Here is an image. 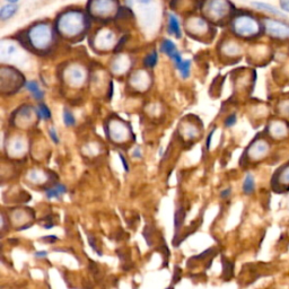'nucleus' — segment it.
Segmentation results:
<instances>
[{
  "mask_svg": "<svg viewBox=\"0 0 289 289\" xmlns=\"http://www.w3.org/2000/svg\"><path fill=\"white\" fill-rule=\"evenodd\" d=\"M265 31L271 37L280 41L289 38V24L278 20H265Z\"/></svg>",
  "mask_w": 289,
  "mask_h": 289,
  "instance_id": "nucleus-1",
  "label": "nucleus"
},
{
  "mask_svg": "<svg viewBox=\"0 0 289 289\" xmlns=\"http://www.w3.org/2000/svg\"><path fill=\"white\" fill-rule=\"evenodd\" d=\"M235 27H236L237 33H239L240 35L246 36V37L256 35V34L259 33V30H260L259 23L250 16L240 17V18L236 22Z\"/></svg>",
  "mask_w": 289,
  "mask_h": 289,
  "instance_id": "nucleus-2",
  "label": "nucleus"
},
{
  "mask_svg": "<svg viewBox=\"0 0 289 289\" xmlns=\"http://www.w3.org/2000/svg\"><path fill=\"white\" fill-rule=\"evenodd\" d=\"M273 185L274 188H284V190H289V164L281 166L274 175Z\"/></svg>",
  "mask_w": 289,
  "mask_h": 289,
  "instance_id": "nucleus-3",
  "label": "nucleus"
},
{
  "mask_svg": "<svg viewBox=\"0 0 289 289\" xmlns=\"http://www.w3.org/2000/svg\"><path fill=\"white\" fill-rule=\"evenodd\" d=\"M269 132L275 139H284L289 133V127L284 121H274L269 126Z\"/></svg>",
  "mask_w": 289,
  "mask_h": 289,
  "instance_id": "nucleus-4",
  "label": "nucleus"
},
{
  "mask_svg": "<svg viewBox=\"0 0 289 289\" xmlns=\"http://www.w3.org/2000/svg\"><path fill=\"white\" fill-rule=\"evenodd\" d=\"M161 50H162V52L167 54L169 58L173 59V61L175 62V66H178L181 64V62H182V60H183L182 56H181V54L179 53V51H178L177 47H175V44L172 41H169V40H164L162 43Z\"/></svg>",
  "mask_w": 289,
  "mask_h": 289,
  "instance_id": "nucleus-5",
  "label": "nucleus"
},
{
  "mask_svg": "<svg viewBox=\"0 0 289 289\" xmlns=\"http://www.w3.org/2000/svg\"><path fill=\"white\" fill-rule=\"evenodd\" d=\"M253 151L251 152V156L253 160H263V157L268 155L270 150V145L264 140H259L258 143H253Z\"/></svg>",
  "mask_w": 289,
  "mask_h": 289,
  "instance_id": "nucleus-6",
  "label": "nucleus"
},
{
  "mask_svg": "<svg viewBox=\"0 0 289 289\" xmlns=\"http://www.w3.org/2000/svg\"><path fill=\"white\" fill-rule=\"evenodd\" d=\"M254 191H256V179L251 173H248L246 174L244 182H243V192H244V195L250 196Z\"/></svg>",
  "mask_w": 289,
  "mask_h": 289,
  "instance_id": "nucleus-7",
  "label": "nucleus"
},
{
  "mask_svg": "<svg viewBox=\"0 0 289 289\" xmlns=\"http://www.w3.org/2000/svg\"><path fill=\"white\" fill-rule=\"evenodd\" d=\"M26 88L30 90V92L32 93L33 95V98L35 99V100H42L44 98V93L41 90V88H40L38 86V84L36 82H27L26 83Z\"/></svg>",
  "mask_w": 289,
  "mask_h": 289,
  "instance_id": "nucleus-8",
  "label": "nucleus"
},
{
  "mask_svg": "<svg viewBox=\"0 0 289 289\" xmlns=\"http://www.w3.org/2000/svg\"><path fill=\"white\" fill-rule=\"evenodd\" d=\"M168 27H169V33L174 34L177 37H181V28H180V24L177 17L174 15L169 16V21H168Z\"/></svg>",
  "mask_w": 289,
  "mask_h": 289,
  "instance_id": "nucleus-9",
  "label": "nucleus"
},
{
  "mask_svg": "<svg viewBox=\"0 0 289 289\" xmlns=\"http://www.w3.org/2000/svg\"><path fill=\"white\" fill-rule=\"evenodd\" d=\"M222 263H223V277L225 280H228L232 278V276H233L234 264L229 262L228 260H226L225 258H223Z\"/></svg>",
  "mask_w": 289,
  "mask_h": 289,
  "instance_id": "nucleus-10",
  "label": "nucleus"
},
{
  "mask_svg": "<svg viewBox=\"0 0 289 289\" xmlns=\"http://www.w3.org/2000/svg\"><path fill=\"white\" fill-rule=\"evenodd\" d=\"M253 5L256 6V7L260 8V9H263L265 11H268V13L270 14H273V15H276V16H284V14L281 13L280 10H278L277 8H275L274 6H271L269 4H263V3H253Z\"/></svg>",
  "mask_w": 289,
  "mask_h": 289,
  "instance_id": "nucleus-11",
  "label": "nucleus"
},
{
  "mask_svg": "<svg viewBox=\"0 0 289 289\" xmlns=\"http://www.w3.org/2000/svg\"><path fill=\"white\" fill-rule=\"evenodd\" d=\"M184 219H185V211H184L183 207H181L178 209L177 213H175V216H174V225H175V229H177V232L179 230L181 226L183 225Z\"/></svg>",
  "mask_w": 289,
  "mask_h": 289,
  "instance_id": "nucleus-12",
  "label": "nucleus"
},
{
  "mask_svg": "<svg viewBox=\"0 0 289 289\" xmlns=\"http://www.w3.org/2000/svg\"><path fill=\"white\" fill-rule=\"evenodd\" d=\"M17 11V7L14 5H7V6H4L2 11H0V16H2V18L5 20H8L10 18L11 16H13Z\"/></svg>",
  "mask_w": 289,
  "mask_h": 289,
  "instance_id": "nucleus-13",
  "label": "nucleus"
},
{
  "mask_svg": "<svg viewBox=\"0 0 289 289\" xmlns=\"http://www.w3.org/2000/svg\"><path fill=\"white\" fill-rule=\"evenodd\" d=\"M178 69L181 72V76L183 78H188L190 76V67H191V62L189 60H182L180 65L177 66Z\"/></svg>",
  "mask_w": 289,
  "mask_h": 289,
  "instance_id": "nucleus-14",
  "label": "nucleus"
},
{
  "mask_svg": "<svg viewBox=\"0 0 289 289\" xmlns=\"http://www.w3.org/2000/svg\"><path fill=\"white\" fill-rule=\"evenodd\" d=\"M37 114L41 117L42 119H44V120H50V119H51V112L49 110V107L45 104H40L38 105Z\"/></svg>",
  "mask_w": 289,
  "mask_h": 289,
  "instance_id": "nucleus-15",
  "label": "nucleus"
},
{
  "mask_svg": "<svg viewBox=\"0 0 289 289\" xmlns=\"http://www.w3.org/2000/svg\"><path fill=\"white\" fill-rule=\"evenodd\" d=\"M64 122L67 127L75 126V123H76L75 117H73L72 113L70 111H68L67 109L64 111Z\"/></svg>",
  "mask_w": 289,
  "mask_h": 289,
  "instance_id": "nucleus-16",
  "label": "nucleus"
},
{
  "mask_svg": "<svg viewBox=\"0 0 289 289\" xmlns=\"http://www.w3.org/2000/svg\"><path fill=\"white\" fill-rule=\"evenodd\" d=\"M157 64V54L156 52H152L150 54H148L145 58V65L149 68L155 67Z\"/></svg>",
  "mask_w": 289,
  "mask_h": 289,
  "instance_id": "nucleus-17",
  "label": "nucleus"
},
{
  "mask_svg": "<svg viewBox=\"0 0 289 289\" xmlns=\"http://www.w3.org/2000/svg\"><path fill=\"white\" fill-rule=\"evenodd\" d=\"M45 196H47V198H49V199H53V198L54 199H60V197L62 195L58 191V189L55 188V186H53V188L45 190Z\"/></svg>",
  "mask_w": 289,
  "mask_h": 289,
  "instance_id": "nucleus-18",
  "label": "nucleus"
},
{
  "mask_svg": "<svg viewBox=\"0 0 289 289\" xmlns=\"http://www.w3.org/2000/svg\"><path fill=\"white\" fill-rule=\"evenodd\" d=\"M213 252H214V247H210V248H208V250H206L205 252H202L201 254H199V256L194 257V258H192V260H195V261H199V260H203L205 258L210 257Z\"/></svg>",
  "mask_w": 289,
  "mask_h": 289,
  "instance_id": "nucleus-19",
  "label": "nucleus"
},
{
  "mask_svg": "<svg viewBox=\"0 0 289 289\" xmlns=\"http://www.w3.org/2000/svg\"><path fill=\"white\" fill-rule=\"evenodd\" d=\"M181 275H182V270H181L178 265L174 268V274H173V280H172V285L174 286L175 284L181 280Z\"/></svg>",
  "mask_w": 289,
  "mask_h": 289,
  "instance_id": "nucleus-20",
  "label": "nucleus"
},
{
  "mask_svg": "<svg viewBox=\"0 0 289 289\" xmlns=\"http://www.w3.org/2000/svg\"><path fill=\"white\" fill-rule=\"evenodd\" d=\"M88 243H89V245H90V247L93 248V250L99 254L100 257H102V253L101 251H99V248H98V245H96V240H95V237L93 236V235H88Z\"/></svg>",
  "mask_w": 289,
  "mask_h": 289,
  "instance_id": "nucleus-21",
  "label": "nucleus"
},
{
  "mask_svg": "<svg viewBox=\"0 0 289 289\" xmlns=\"http://www.w3.org/2000/svg\"><path fill=\"white\" fill-rule=\"evenodd\" d=\"M236 121H237L236 114H230V115L225 120V127H227V128L233 127V126H235Z\"/></svg>",
  "mask_w": 289,
  "mask_h": 289,
  "instance_id": "nucleus-22",
  "label": "nucleus"
},
{
  "mask_svg": "<svg viewBox=\"0 0 289 289\" xmlns=\"http://www.w3.org/2000/svg\"><path fill=\"white\" fill-rule=\"evenodd\" d=\"M150 226H146L145 227V229H144V236H145V240H146V242H147V244H148L149 246L151 245V242H150V240H151V236H150V233H151V230H150Z\"/></svg>",
  "mask_w": 289,
  "mask_h": 289,
  "instance_id": "nucleus-23",
  "label": "nucleus"
},
{
  "mask_svg": "<svg viewBox=\"0 0 289 289\" xmlns=\"http://www.w3.org/2000/svg\"><path fill=\"white\" fill-rule=\"evenodd\" d=\"M41 241L44 242V243H48V244H53L54 242L58 241V237L54 236V235H49V236L41 237Z\"/></svg>",
  "mask_w": 289,
  "mask_h": 289,
  "instance_id": "nucleus-24",
  "label": "nucleus"
},
{
  "mask_svg": "<svg viewBox=\"0 0 289 289\" xmlns=\"http://www.w3.org/2000/svg\"><path fill=\"white\" fill-rule=\"evenodd\" d=\"M49 134H50V137H51V139H52L54 144H59V137H58V134H56V131H55L54 128H50Z\"/></svg>",
  "mask_w": 289,
  "mask_h": 289,
  "instance_id": "nucleus-25",
  "label": "nucleus"
},
{
  "mask_svg": "<svg viewBox=\"0 0 289 289\" xmlns=\"http://www.w3.org/2000/svg\"><path fill=\"white\" fill-rule=\"evenodd\" d=\"M214 132H215V130H211L210 133H209L208 137H207V140H206V150H207V151H208L209 149H210V144H211V139H213Z\"/></svg>",
  "mask_w": 289,
  "mask_h": 289,
  "instance_id": "nucleus-26",
  "label": "nucleus"
},
{
  "mask_svg": "<svg viewBox=\"0 0 289 289\" xmlns=\"http://www.w3.org/2000/svg\"><path fill=\"white\" fill-rule=\"evenodd\" d=\"M280 8L286 13H289V0H280Z\"/></svg>",
  "mask_w": 289,
  "mask_h": 289,
  "instance_id": "nucleus-27",
  "label": "nucleus"
},
{
  "mask_svg": "<svg viewBox=\"0 0 289 289\" xmlns=\"http://www.w3.org/2000/svg\"><path fill=\"white\" fill-rule=\"evenodd\" d=\"M230 194H232V189L227 188L220 192V198H222V199H227V198H229Z\"/></svg>",
  "mask_w": 289,
  "mask_h": 289,
  "instance_id": "nucleus-28",
  "label": "nucleus"
},
{
  "mask_svg": "<svg viewBox=\"0 0 289 289\" xmlns=\"http://www.w3.org/2000/svg\"><path fill=\"white\" fill-rule=\"evenodd\" d=\"M119 156H120V160L122 162V165H123V169L126 172H129V164L128 162L126 161V157H124L122 154H119Z\"/></svg>",
  "mask_w": 289,
  "mask_h": 289,
  "instance_id": "nucleus-29",
  "label": "nucleus"
},
{
  "mask_svg": "<svg viewBox=\"0 0 289 289\" xmlns=\"http://www.w3.org/2000/svg\"><path fill=\"white\" fill-rule=\"evenodd\" d=\"M51 218H52V216H48L47 218H45V220H47V222H45V223H50V222H51ZM53 226H54V223H51V224H47V225H45L44 227L47 228V229H49V228H52Z\"/></svg>",
  "mask_w": 289,
  "mask_h": 289,
  "instance_id": "nucleus-30",
  "label": "nucleus"
},
{
  "mask_svg": "<svg viewBox=\"0 0 289 289\" xmlns=\"http://www.w3.org/2000/svg\"><path fill=\"white\" fill-rule=\"evenodd\" d=\"M36 258H44V257H47L48 256V252H45V251H42V252H35V254H34Z\"/></svg>",
  "mask_w": 289,
  "mask_h": 289,
  "instance_id": "nucleus-31",
  "label": "nucleus"
},
{
  "mask_svg": "<svg viewBox=\"0 0 289 289\" xmlns=\"http://www.w3.org/2000/svg\"><path fill=\"white\" fill-rule=\"evenodd\" d=\"M132 155H133V157H136V158H140V157H141V151H140V149H139V148H136Z\"/></svg>",
  "mask_w": 289,
  "mask_h": 289,
  "instance_id": "nucleus-32",
  "label": "nucleus"
},
{
  "mask_svg": "<svg viewBox=\"0 0 289 289\" xmlns=\"http://www.w3.org/2000/svg\"><path fill=\"white\" fill-rule=\"evenodd\" d=\"M7 2H8V3H11V4H14V3L17 2V0H7Z\"/></svg>",
  "mask_w": 289,
  "mask_h": 289,
  "instance_id": "nucleus-33",
  "label": "nucleus"
},
{
  "mask_svg": "<svg viewBox=\"0 0 289 289\" xmlns=\"http://www.w3.org/2000/svg\"><path fill=\"white\" fill-rule=\"evenodd\" d=\"M166 289H174V287H172V286H169L168 288H166Z\"/></svg>",
  "mask_w": 289,
  "mask_h": 289,
  "instance_id": "nucleus-34",
  "label": "nucleus"
}]
</instances>
